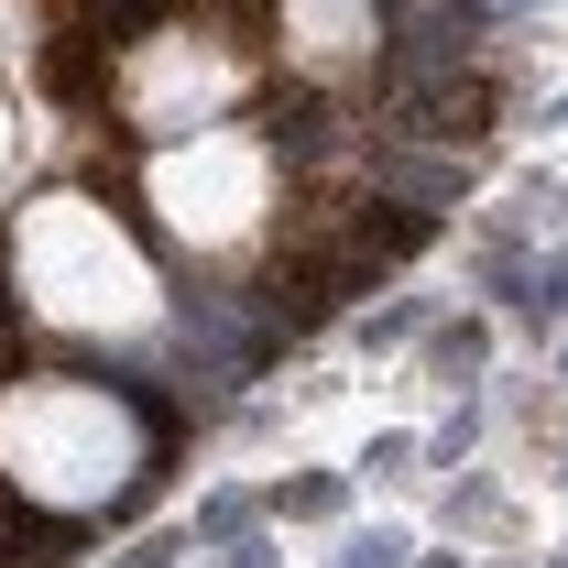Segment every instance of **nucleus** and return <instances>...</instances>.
<instances>
[{
    "instance_id": "7ed1b4c3",
    "label": "nucleus",
    "mask_w": 568,
    "mask_h": 568,
    "mask_svg": "<svg viewBox=\"0 0 568 568\" xmlns=\"http://www.w3.org/2000/svg\"><path fill=\"white\" fill-rule=\"evenodd\" d=\"M142 230L186 263H252L263 230L284 219V142L263 121H209V132L142 142L132 164Z\"/></svg>"
},
{
    "instance_id": "f03ea898",
    "label": "nucleus",
    "mask_w": 568,
    "mask_h": 568,
    "mask_svg": "<svg viewBox=\"0 0 568 568\" xmlns=\"http://www.w3.org/2000/svg\"><path fill=\"white\" fill-rule=\"evenodd\" d=\"M164 416L110 372H0V493L33 525H99L153 493Z\"/></svg>"
},
{
    "instance_id": "423d86ee",
    "label": "nucleus",
    "mask_w": 568,
    "mask_h": 568,
    "mask_svg": "<svg viewBox=\"0 0 568 568\" xmlns=\"http://www.w3.org/2000/svg\"><path fill=\"white\" fill-rule=\"evenodd\" d=\"M11 153H22V110H11V88H0V175H11Z\"/></svg>"
},
{
    "instance_id": "20e7f679",
    "label": "nucleus",
    "mask_w": 568,
    "mask_h": 568,
    "mask_svg": "<svg viewBox=\"0 0 568 568\" xmlns=\"http://www.w3.org/2000/svg\"><path fill=\"white\" fill-rule=\"evenodd\" d=\"M263 77H274L263 33H241L230 11H153L110 55V121L142 142H175V132H209V121H241Z\"/></svg>"
},
{
    "instance_id": "39448f33",
    "label": "nucleus",
    "mask_w": 568,
    "mask_h": 568,
    "mask_svg": "<svg viewBox=\"0 0 568 568\" xmlns=\"http://www.w3.org/2000/svg\"><path fill=\"white\" fill-rule=\"evenodd\" d=\"M263 55H274L284 88H306V99H351L383 77L394 55V11L383 0H274L263 11Z\"/></svg>"
},
{
    "instance_id": "f257e3e1",
    "label": "nucleus",
    "mask_w": 568,
    "mask_h": 568,
    "mask_svg": "<svg viewBox=\"0 0 568 568\" xmlns=\"http://www.w3.org/2000/svg\"><path fill=\"white\" fill-rule=\"evenodd\" d=\"M0 295L22 328L67 339V351H153L175 295H164V263L132 219L88 186H44L22 197L11 230H0Z\"/></svg>"
}]
</instances>
